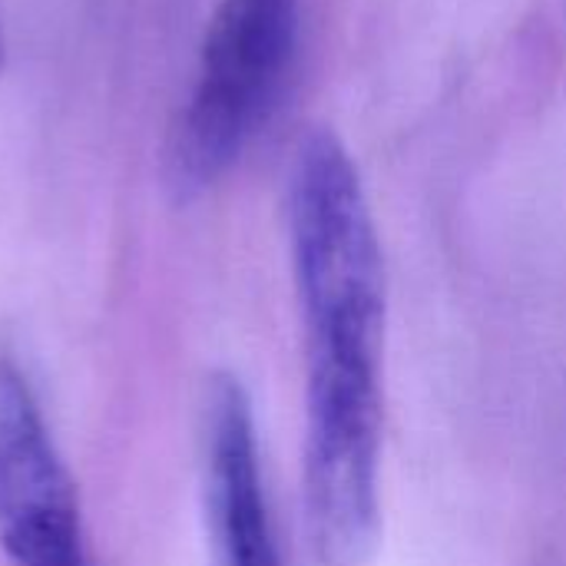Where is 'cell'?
I'll return each instance as SVG.
<instances>
[{
  "mask_svg": "<svg viewBox=\"0 0 566 566\" xmlns=\"http://www.w3.org/2000/svg\"><path fill=\"white\" fill-rule=\"evenodd\" d=\"M298 53V0H219L169 149L172 189L216 186L279 109Z\"/></svg>",
  "mask_w": 566,
  "mask_h": 566,
  "instance_id": "obj_2",
  "label": "cell"
},
{
  "mask_svg": "<svg viewBox=\"0 0 566 566\" xmlns=\"http://www.w3.org/2000/svg\"><path fill=\"white\" fill-rule=\"evenodd\" d=\"M0 63H3V36H0Z\"/></svg>",
  "mask_w": 566,
  "mask_h": 566,
  "instance_id": "obj_5",
  "label": "cell"
},
{
  "mask_svg": "<svg viewBox=\"0 0 566 566\" xmlns=\"http://www.w3.org/2000/svg\"><path fill=\"white\" fill-rule=\"evenodd\" d=\"M206 507L219 566H282L252 398L232 375H216L206 395Z\"/></svg>",
  "mask_w": 566,
  "mask_h": 566,
  "instance_id": "obj_4",
  "label": "cell"
},
{
  "mask_svg": "<svg viewBox=\"0 0 566 566\" xmlns=\"http://www.w3.org/2000/svg\"><path fill=\"white\" fill-rule=\"evenodd\" d=\"M305 325V511L325 566H365L381 527L385 262L355 159L312 129L289 179Z\"/></svg>",
  "mask_w": 566,
  "mask_h": 566,
  "instance_id": "obj_1",
  "label": "cell"
},
{
  "mask_svg": "<svg viewBox=\"0 0 566 566\" xmlns=\"http://www.w3.org/2000/svg\"><path fill=\"white\" fill-rule=\"evenodd\" d=\"M0 551L13 566H93L76 488L10 355H0Z\"/></svg>",
  "mask_w": 566,
  "mask_h": 566,
  "instance_id": "obj_3",
  "label": "cell"
}]
</instances>
